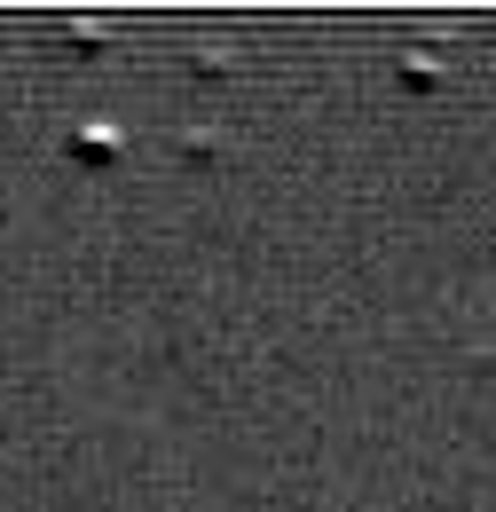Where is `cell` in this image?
Returning <instances> with one entry per match:
<instances>
[{
    "label": "cell",
    "mask_w": 496,
    "mask_h": 512,
    "mask_svg": "<svg viewBox=\"0 0 496 512\" xmlns=\"http://www.w3.org/2000/svg\"><path fill=\"white\" fill-rule=\"evenodd\" d=\"M71 158H79V166H111V158H119V134L111 127H79L71 134Z\"/></svg>",
    "instance_id": "1"
}]
</instances>
